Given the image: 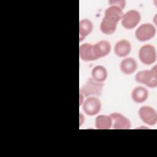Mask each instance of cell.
<instances>
[{
    "label": "cell",
    "mask_w": 157,
    "mask_h": 157,
    "mask_svg": "<svg viewBox=\"0 0 157 157\" xmlns=\"http://www.w3.org/2000/svg\"><path fill=\"white\" fill-rule=\"evenodd\" d=\"M135 80L139 83L145 85L149 88L157 86V71L156 66L151 70L141 71L137 72L135 76Z\"/></svg>",
    "instance_id": "6da1fadb"
},
{
    "label": "cell",
    "mask_w": 157,
    "mask_h": 157,
    "mask_svg": "<svg viewBox=\"0 0 157 157\" xmlns=\"http://www.w3.org/2000/svg\"><path fill=\"white\" fill-rule=\"evenodd\" d=\"M103 83L94 80L92 78L87 80L82 87L80 88L79 92L83 97L94 96H101L103 88Z\"/></svg>",
    "instance_id": "7a4b0ae2"
},
{
    "label": "cell",
    "mask_w": 157,
    "mask_h": 157,
    "mask_svg": "<svg viewBox=\"0 0 157 157\" xmlns=\"http://www.w3.org/2000/svg\"><path fill=\"white\" fill-rule=\"evenodd\" d=\"M139 58L145 65H150L156 61V52L155 48L150 44L142 46L139 51Z\"/></svg>",
    "instance_id": "3957f363"
},
{
    "label": "cell",
    "mask_w": 157,
    "mask_h": 157,
    "mask_svg": "<svg viewBox=\"0 0 157 157\" xmlns=\"http://www.w3.org/2000/svg\"><path fill=\"white\" fill-rule=\"evenodd\" d=\"M140 19V14L137 10H130L123 14L121 23L125 29H132L139 24Z\"/></svg>",
    "instance_id": "277c9868"
},
{
    "label": "cell",
    "mask_w": 157,
    "mask_h": 157,
    "mask_svg": "<svg viewBox=\"0 0 157 157\" xmlns=\"http://www.w3.org/2000/svg\"><path fill=\"white\" fill-rule=\"evenodd\" d=\"M156 29L151 23H144L141 25L135 31V36L140 42H145L150 40L155 36Z\"/></svg>",
    "instance_id": "5b68a950"
},
{
    "label": "cell",
    "mask_w": 157,
    "mask_h": 157,
    "mask_svg": "<svg viewBox=\"0 0 157 157\" xmlns=\"http://www.w3.org/2000/svg\"><path fill=\"white\" fill-rule=\"evenodd\" d=\"M101 109V102L99 98L95 96L88 97L82 103L83 112L89 116H94L98 114Z\"/></svg>",
    "instance_id": "8992f818"
},
{
    "label": "cell",
    "mask_w": 157,
    "mask_h": 157,
    "mask_svg": "<svg viewBox=\"0 0 157 157\" xmlns=\"http://www.w3.org/2000/svg\"><path fill=\"white\" fill-rule=\"evenodd\" d=\"M139 115L140 120L145 124L153 126L157 122V113L156 110L150 106L144 105L139 110Z\"/></svg>",
    "instance_id": "52a82bcc"
},
{
    "label": "cell",
    "mask_w": 157,
    "mask_h": 157,
    "mask_svg": "<svg viewBox=\"0 0 157 157\" xmlns=\"http://www.w3.org/2000/svg\"><path fill=\"white\" fill-rule=\"evenodd\" d=\"M112 118V128L115 129H128L131 128L130 121L120 113L114 112L109 115Z\"/></svg>",
    "instance_id": "ba28073f"
},
{
    "label": "cell",
    "mask_w": 157,
    "mask_h": 157,
    "mask_svg": "<svg viewBox=\"0 0 157 157\" xmlns=\"http://www.w3.org/2000/svg\"><path fill=\"white\" fill-rule=\"evenodd\" d=\"M93 48L94 56L98 59L109 54L111 50V45L109 41L102 40L93 45Z\"/></svg>",
    "instance_id": "9c48e42d"
},
{
    "label": "cell",
    "mask_w": 157,
    "mask_h": 157,
    "mask_svg": "<svg viewBox=\"0 0 157 157\" xmlns=\"http://www.w3.org/2000/svg\"><path fill=\"white\" fill-rule=\"evenodd\" d=\"M123 14L122 9L118 6L112 5L105 9L104 18L117 23L121 20Z\"/></svg>",
    "instance_id": "30bf717a"
},
{
    "label": "cell",
    "mask_w": 157,
    "mask_h": 157,
    "mask_svg": "<svg viewBox=\"0 0 157 157\" xmlns=\"http://www.w3.org/2000/svg\"><path fill=\"white\" fill-rule=\"evenodd\" d=\"M131 51V44L126 39L120 40L115 44L114 47V52L119 57H124L128 55Z\"/></svg>",
    "instance_id": "8fae6325"
},
{
    "label": "cell",
    "mask_w": 157,
    "mask_h": 157,
    "mask_svg": "<svg viewBox=\"0 0 157 157\" xmlns=\"http://www.w3.org/2000/svg\"><path fill=\"white\" fill-rule=\"evenodd\" d=\"M79 56L80 58L85 61L96 60L93 53V45L91 44L85 43L80 45Z\"/></svg>",
    "instance_id": "7c38bea8"
},
{
    "label": "cell",
    "mask_w": 157,
    "mask_h": 157,
    "mask_svg": "<svg viewBox=\"0 0 157 157\" xmlns=\"http://www.w3.org/2000/svg\"><path fill=\"white\" fill-rule=\"evenodd\" d=\"M121 71L126 75L133 74L137 68V63L132 58H126L123 59L120 65Z\"/></svg>",
    "instance_id": "4fadbf2b"
},
{
    "label": "cell",
    "mask_w": 157,
    "mask_h": 157,
    "mask_svg": "<svg viewBox=\"0 0 157 157\" xmlns=\"http://www.w3.org/2000/svg\"><path fill=\"white\" fill-rule=\"evenodd\" d=\"M148 96V90L143 86H136L135 87L132 93L131 98L136 103H142L145 102Z\"/></svg>",
    "instance_id": "5bb4252c"
},
{
    "label": "cell",
    "mask_w": 157,
    "mask_h": 157,
    "mask_svg": "<svg viewBox=\"0 0 157 157\" xmlns=\"http://www.w3.org/2000/svg\"><path fill=\"white\" fill-rule=\"evenodd\" d=\"M93 25L88 19H82L79 22V39L81 42L93 31Z\"/></svg>",
    "instance_id": "9a60e30c"
},
{
    "label": "cell",
    "mask_w": 157,
    "mask_h": 157,
    "mask_svg": "<svg viewBox=\"0 0 157 157\" xmlns=\"http://www.w3.org/2000/svg\"><path fill=\"white\" fill-rule=\"evenodd\" d=\"M112 121L110 115H98L95 119V127L98 129H109L112 128Z\"/></svg>",
    "instance_id": "2e32d148"
},
{
    "label": "cell",
    "mask_w": 157,
    "mask_h": 157,
    "mask_svg": "<svg viewBox=\"0 0 157 157\" xmlns=\"http://www.w3.org/2000/svg\"><path fill=\"white\" fill-rule=\"evenodd\" d=\"M107 77V71L102 66H96L91 71V78L98 82H104Z\"/></svg>",
    "instance_id": "e0dca14e"
},
{
    "label": "cell",
    "mask_w": 157,
    "mask_h": 157,
    "mask_svg": "<svg viewBox=\"0 0 157 157\" xmlns=\"http://www.w3.org/2000/svg\"><path fill=\"white\" fill-rule=\"evenodd\" d=\"M117 24V23L103 18L100 24V30L104 34L110 35L115 31Z\"/></svg>",
    "instance_id": "ac0fdd59"
},
{
    "label": "cell",
    "mask_w": 157,
    "mask_h": 157,
    "mask_svg": "<svg viewBox=\"0 0 157 157\" xmlns=\"http://www.w3.org/2000/svg\"><path fill=\"white\" fill-rule=\"evenodd\" d=\"M110 6L112 5H115L117 6H118L119 7H120L121 9H123L124 7H125V4H126V2L124 1H110L109 2Z\"/></svg>",
    "instance_id": "d6986e66"
}]
</instances>
